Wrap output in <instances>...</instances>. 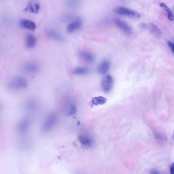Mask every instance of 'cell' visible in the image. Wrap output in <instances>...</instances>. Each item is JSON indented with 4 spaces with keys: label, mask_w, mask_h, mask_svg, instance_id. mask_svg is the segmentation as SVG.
<instances>
[{
    "label": "cell",
    "mask_w": 174,
    "mask_h": 174,
    "mask_svg": "<svg viewBox=\"0 0 174 174\" xmlns=\"http://www.w3.org/2000/svg\"><path fill=\"white\" fill-rule=\"evenodd\" d=\"M28 86V82L25 78L17 76L13 78L7 84L8 88L12 91H19L24 90Z\"/></svg>",
    "instance_id": "6da1fadb"
},
{
    "label": "cell",
    "mask_w": 174,
    "mask_h": 174,
    "mask_svg": "<svg viewBox=\"0 0 174 174\" xmlns=\"http://www.w3.org/2000/svg\"><path fill=\"white\" fill-rule=\"evenodd\" d=\"M58 121V116L55 112H51L47 116L42 125L43 132L47 133L53 129Z\"/></svg>",
    "instance_id": "7a4b0ae2"
},
{
    "label": "cell",
    "mask_w": 174,
    "mask_h": 174,
    "mask_svg": "<svg viewBox=\"0 0 174 174\" xmlns=\"http://www.w3.org/2000/svg\"><path fill=\"white\" fill-rule=\"evenodd\" d=\"M114 11L115 13L119 15L126 16L131 18L139 19L141 17V15L139 13H138L135 11L122 6L116 7L114 9Z\"/></svg>",
    "instance_id": "3957f363"
},
{
    "label": "cell",
    "mask_w": 174,
    "mask_h": 174,
    "mask_svg": "<svg viewBox=\"0 0 174 174\" xmlns=\"http://www.w3.org/2000/svg\"><path fill=\"white\" fill-rule=\"evenodd\" d=\"M31 125V120L29 118H24L18 123L16 126V131L19 135H25L29 130Z\"/></svg>",
    "instance_id": "277c9868"
},
{
    "label": "cell",
    "mask_w": 174,
    "mask_h": 174,
    "mask_svg": "<svg viewBox=\"0 0 174 174\" xmlns=\"http://www.w3.org/2000/svg\"><path fill=\"white\" fill-rule=\"evenodd\" d=\"M114 84V79L112 76L110 74L107 75L102 79L101 82V87L102 90L105 93H108L112 90Z\"/></svg>",
    "instance_id": "5b68a950"
},
{
    "label": "cell",
    "mask_w": 174,
    "mask_h": 174,
    "mask_svg": "<svg viewBox=\"0 0 174 174\" xmlns=\"http://www.w3.org/2000/svg\"><path fill=\"white\" fill-rule=\"evenodd\" d=\"M114 21L115 24L117 26L118 28L121 30V31L125 34L129 36L132 34L133 33L132 30L130 27L126 22L118 19H114Z\"/></svg>",
    "instance_id": "8992f818"
},
{
    "label": "cell",
    "mask_w": 174,
    "mask_h": 174,
    "mask_svg": "<svg viewBox=\"0 0 174 174\" xmlns=\"http://www.w3.org/2000/svg\"><path fill=\"white\" fill-rule=\"evenodd\" d=\"M23 70L29 74H35L40 70V66L37 63L29 62L26 63L23 67Z\"/></svg>",
    "instance_id": "52a82bcc"
},
{
    "label": "cell",
    "mask_w": 174,
    "mask_h": 174,
    "mask_svg": "<svg viewBox=\"0 0 174 174\" xmlns=\"http://www.w3.org/2000/svg\"><path fill=\"white\" fill-rule=\"evenodd\" d=\"M39 107V104L36 100L34 99H30L24 104V110L27 112L33 113L36 112Z\"/></svg>",
    "instance_id": "ba28073f"
},
{
    "label": "cell",
    "mask_w": 174,
    "mask_h": 174,
    "mask_svg": "<svg viewBox=\"0 0 174 174\" xmlns=\"http://www.w3.org/2000/svg\"><path fill=\"white\" fill-rule=\"evenodd\" d=\"M40 5L39 2L37 0H31L28 4V5L24 11L32 13H37L40 10Z\"/></svg>",
    "instance_id": "9c48e42d"
},
{
    "label": "cell",
    "mask_w": 174,
    "mask_h": 174,
    "mask_svg": "<svg viewBox=\"0 0 174 174\" xmlns=\"http://www.w3.org/2000/svg\"><path fill=\"white\" fill-rule=\"evenodd\" d=\"M78 141L83 146L89 148L93 144V139L91 136L87 134H81L78 136Z\"/></svg>",
    "instance_id": "30bf717a"
},
{
    "label": "cell",
    "mask_w": 174,
    "mask_h": 174,
    "mask_svg": "<svg viewBox=\"0 0 174 174\" xmlns=\"http://www.w3.org/2000/svg\"><path fill=\"white\" fill-rule=\"evenodd\" d=\"M83 25V22L81 19L78 18L74 20L72 23H71L68 26L67 30L70 33H73L78 30L80 29Z\"/></svg>",
    "instance_id": "8fae6325"
},
{
    "label": "cell",
    "mask_w": 174,
    "mask_h": 174,
    "mask_svg": "<svg viewBox=\"0 0 174 174\" xmlns=\"http://www.w3.org/2000/svg\"><path fill=\"white\" fill-rule=\"evenodd\" d=\"M110 62L109 60H104L102 61L97 68V70L99 74L104 75L106 74L110 68Z\"/></svg>",
    "instance_id": "7c38bea8"
},
{
    "label": "cell",
    "mask_w": 174,
    "mask_h": 174,
    "mask_svg": "<svg viewBox=\"0 0 174 174\" xmlns=\"http://www.w3.org/2000/svg\"><path fill=\"white\" fill-rule=\"evenodd\" d=\"M65 109L66 113L67 116L74 115L77 110L76 104L71 101H68L66 102Z\"/></svg>",
    "instance_id": "4fadbf2b"
},
{
    "label": "cell",
    "mask_w": 174,
    "mask_h": 174,
    "mask_svg": "<svg viewBox=\"0 0 174 174\" xmlns=\"http://www.w3.org/2000/svg\"><path fill=\"white\" fill-rule=\"evenodd\" d=\"M79 55L83 60L87 63H92L95 60V56L87 50H81L79 52Z\"/></svg>",
    "instance_id": "5bb4252c"
},
{
    "label": "cell",
    "mask_w": 174,
    "mask_h": 174,
    "mask_svg": "<svg viewBox=\"0 0 174 174\" xmlns=\"http://www.w3.org/2000/svg\"><path fill=\"white\" fill-rule=\"evenodd\" d=\"M21 25L23 28L30 31H34L36 29V24L33 21L27 19H21L20 22Z\"/></svg>",
    "instance_id": "9a60e30c"
},
{
    "label": "cell",
    "mask_w": 174,
    "mask_h": 174,
    "mask_svg": "<svg viewBox=\"0 0 174 174\" xmlns=\"http://www.w3.org/2000/svg\"><path fill=\"white\" fill-rule=\"evenodd\" d=\"M46 34L47 37L52 39L58 41H61L63 40V38L60 33L55 30H47Z\"/></svg>",
    "instance_id": "2e32d148"
},
{
    "label": "cell",
    "mask_w": 174,
    "mask_h": 174,
    "mask_svg": "<svg viewBox=\"0 0 174 174\" xmlns=\"http://www.w3.org/2000/svg\"><path fill=\"white\" fill-rule=\"evenodd\" d=\"M36 44V38L32 34L27 35L26 38V45L29 48H33Z\"/></svg>",
    "instance_id": "e0dca14e"
},
{
    "label": "cell",
    "mask_w": 174,
    "mask_h": 174,
    "mask_svg": "<svg viewBox=\"0 0 174 174\" xmlns=\"http://www.w3.org/2000/svg\"><path fill=\"white\" fill-rule=\"evenodd\" d=\"M73 74L75 75H86L90 73V69L86 67H78L75 68L72 71Z\"/></svg>",
    "instance_id": "ac0fdd59"
},
{
    "label": "cell",
    "mask_w": 174,
    "mask_h": 174,
    "mask_svg": "<svg viewBox=\"0 0 174 174\" xmlns=\"http://www.w3.org/2000/svg\"><path fill=\"white\" fill-rule=\"evenodd\" d=\"M107 98L104 97H96L92 99L91 104L93 105H103L107 102Z\"/></svg>",
    "instance_id": "d6986e66"
},
{
    "label": "cell",
    "mask_w": 174,
    "mask_h": 174,
    "mask_svg": "<svg viewBox=\"0 0 174 174\" xmlns=\"http://www.w3.org/2000/svg\"><path fill=\"white\" fill-rule=\"evenodd\" d=\"M147 26H148V28L149 30L150 31V32L155 36H159L161 34L160 29L155 24L150 23V24H149Z\"/></svg>",
    "instance_id": "ffe728a7"
},
{
    "label": "cell",
    "mask_w": 174,
    "mask_h": 174,
    "mask_svg": "<svg viewBox=\"0 0 174 174\" xmlns=\"http://www.w3.org/2000/svg\"><path fill=\"white\" fill-rule=\"evenodd\" d=\"M160 7L164 8L166 12L167 13V17L169 19V20L171 21H173L174 19V16L173 13L171 10V9L170 8L167 6L164 3H161L160 4Z\"/></svg>",
    "instance_id": "44dd1931"
},
{
    "label": "cell",
    "mask_w": 174,
    "mask_h": 174,
    "mask_svg": "<svg viewBox=\"0 0 174 174\" xmlns=\"http://www.w3.org/2000/svg\"><path fill=\"white\" fill-rule=\"evenodd\" d=\"M78 3V0H69L68 4L70 6H76Z\"/></svg>",
    "instance_id": "7402d4cb"
},
{
    "label": "cell",
    "mask_w": 174,
    "mask_h": 174,
    "mask_svg": "<svg viewBox=\"0 0 174 174\" xmlns=\"http://www.w3.org/2000/svg\"><path fill=\"white\" fill-rule=\"evenodd\" d=\"M167 44L169 45V47L170 48L173 53H174V43L172 41L167 42Z\"/></svg>",
    "instance_id": "603a6c76"
},
{
    "label": "cell",
    "mask_w": 174,
    "mask_h": 174,
    "mask_svg": "<svg viewBox=\"0 0 174 174\" xmlns=\"http://www.w3.org/2000/svg\"><path fill=\"white\" fill-rule=\"evenodd\" d=\"M149 174H161L159 171H158L156 169H152L150 171Z\"/></svg>",
    "instance_id": "cb8c5ba5"
},
{
    "label": "cell",
    "mask_w": 174,
    "mask_h": 174,
    "mask_svg": "<svg viewBox=\"0 0 174 174\" xmlns=\"http://www.w3.org/2000/svg\"><path fill=\"white\" fill-rule=\"evenodd\" d=\"M170 174H174V162L172 164L170 167Z\"/></svg>",
    "instance_id": "d4e9b609"
},
{
    "label": "cell",
    "mask_w": 174,
    "mask_h": 174,
    "mask_svg": "<svg viewBox=\"0 0 174 174\" xmlns=\"http://www.w3.org/2000/svg\"><path fill=\"white\" fill-rule=\"evenodd\" d=\"M1 109H2V106H1V104H0V110H1Z\"/></svg>",
    "instance_id": "484cf974"
},
{
    "label": "cell",
    "mask_w": 174,
    "mask_h": 174,
    "mask_svg": "<svg viewBox=\"0 0 174 174\" xmlns=\"http://www.w3.org/2000/svg\"><path fill=\"white\" fill-rule=\"evenodd\" d=\"M173 138H174V133H173Z\"/></svg>",
    "instance_id": "4316f807"
}]
</instances>
